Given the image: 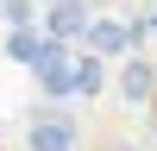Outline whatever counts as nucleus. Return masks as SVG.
<instances>
[{"instance_id": "1", "label": "nucleus", "mask_w": 157, "mask_h": 151, "mask_svg": "<svg viewBox=\"0 0 157 151\" xmlns=\"http://www.w3.org/2000/svg\"><path fill=\"white\" fill-rule=\"evenodd\" d=\"M32 76H38V88H44V101H69V95H75V57H69V44L50 38L44 57L32 63Z\"/></svg>"}, {"instance_id": "2", "label": "nucleus", "mask_w": 157, "mask_h": 151, "mask_svg": "<svg viewBox=\"0 0 157 151\" xmlns=\"http://www.w3.org/2000/svg\"><path fill=\"white\" fill-rule=\"evenodd\" d=\"M145 38V25H120V19H88V32H82V44L94 50V57H126V50Z\"/></svg>"}, {"instance_id": "3", "label": "nucleus", "mask_w": 157, "mask_h": 151, "mask_svg": "<svg viewBox=\"0 0 157 151\" xmlns=\"http://www.w3.org/2000/svg\"><path fill=\"white\" fill-rule=\"evenodd\" d=\"M32 151H75V126H69V113L38 107V120H32Z\"/></svg>"}, {"instance_id": "4", "label": "nucleus", "mask_w": 157, "mask_h": 151, "mask_svg": "<svg viewBox=\"0 0 157 151\" xmlns=\"http://www.w3.org/2000/svg\"><path fill=\"white\" fill-rule=\"evenodd\" d=\"M88 19H94V13H88L82 0H50V13H44V38H63V44H69V38L88 32Z\"/></svg>"}, {"instance_id": "5", "label": "nucleus", "mask_w": 157, "mask_h": 151, "mask_svg": "<svg viewBox=\"0 0 157 151\" xmlns=\"http://www.w3.org/2000/svg\"><path fill=\"white\" fill-rule=\"evenodd\" d=\"M44 44H50V38L38 32V25H13V32H6V57H13V63H38Z\"/></svg>"}, {"instance_id": "6", "label": "nucleus", "mask_w": 157, "mask_h": 151, "mask_svg": "<svg viewBox=\"0 0 157 151\" xmlns=\"http://www.w3.org/2000/svg\"><path fill=\"white\" fill-rule=\"evenodd\" d=\"M101 88H107V57H94V50H82V57H75V95H101Z\"/></svg>"}, {"instance_id": "7", "label": "nucleus", "mask_w": 157, "mask_h": 151, "mask_svg": "<svg viewBox=\"0 0 157 151\" xmlns=\"http://www.w3.org/2000/svg\"><path fill=\"white\" fill-rule=\"evenodd\" d=\"M120 95H126V101H151V95H157V76H151V63H138V57L126 63V69H120Z\"/></svg>"}, {"instance_id": "8", "label": "nucleus", "mask_w": 157, "mask_h": 151, "mask_svg": "<svg viewBox=\"0 0 157 151\" xmlns=\"http://www.w3.org/2000/svg\"><path fill=\"white\" fill-rule=\"evenodd\" d=\"M0 19H6V25H32L38 6H32V0H0Z\"/></svg>"}, {"instance_id": "9", "label": "nucleus", "mask_w": 157, "mask_h": 151, "mask_svg": "<svg viewBox=\"0 0 157 151\" xmlns=\"http://www.w3.org/2000/svg\"><path fill=\"white\" fill-rule=\"evenodd\" d=\"M145 32H151V38H157V13H151V19H145Z\"/></svg>"}]
</instances>
